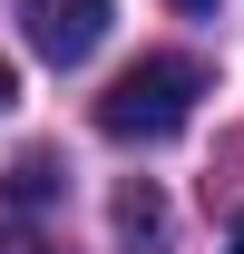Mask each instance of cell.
I'll return each instance as SVG.
<instances>
[{
  "label": "cell",
  "instance_id": "3",
  "mask_svg": "<svg viewBox=\"0 0 244 254\" xmlns=\"http://www.w3.org/2000/svg\"><path fill=\"white\" fill-rule=\"evenodd\" d=\"M118 245H127V254H156V245H166V195H156L147 176L118 186Z\"/></svg>",
  "mask_w": 244,
  "mask_h": 254
},
{
  "label": "cell",
  "instance_id": "8",
  "mask_svg": "<svg viewBox=\"0 0 244 254\" xmlns=\"http://www.w3.org/2000/svg\"><path fill=\"white\" fill-rule=\"evenodd\" d=\"M176 10H205V0H176Z\"/></svg>",
  "mask_w": 244,
  "mask_h": 254
},
{
  "label": "cell",
  "instance_id": "4",
  "mask_svg": "<svg viewBox=\"0 0 244 254\" xmlns=\"http://www.w3.org/2000/svg\"><path fill=\"white\" fill-rule=\"evenodd\" d=\"M0 195H10V205H49V195H68V166H59V147H30V157H10Z\"/></svg>",
  "mask_w": 244,
  "mask_h": 254
},
{
  "label": "cell",
  "instance_id": "1",
  "mask_svg": "<svg viewBox=\"0 0 244 254\" xmlns=\"http://www.w3.org/2000/svg\"><path fill=\"white\" fill-rule=\"evenodd\" d=\"M195 98H205V68L166 49V59H137L118 88L98 98V127H108L118 147H156V137H176V127L195 118Z\"/></svg>",
  "mask_w": 244,
  "mask_h": 254
},
{
  "label": "cell",
  "instance_id": "7",
  "mask_svg": "<svg viewBox=\"0 0 244 254\" xmlns=\"http://www.w3.org/2000/svg\"><path fill=\"white\" fill-rule=\"evenodd\" d=\"M235 254H244V215H235Z\"/></svg>",
  "mask_w": 244,
  "mask_h": 254
},
{
  "label": "cell",
  "instance_id": "5",
  "mask_svg": "<svg viewBox=\"0 0 244 254\" xmlns=\"http://www.w3.org/2000/svg\"><path fill=\"white\" fill-rule=\"evenodd\" d=\"M0 254H59V245H39L30 225H0Z\"/></svg>",
  "mask_w": 244,
  "mask_h": 254
},
{
  "label": "cell",
  "instance_id": "6",
  "mask_svg": "<svg viewBox=\"0 0 244 254\" xmlns=\"http://www.w3.org/2000/svg\"><path fill=\"white\" fill-rule=\"evenodd\" d=\"M10 98H20V78H10V59H0V108H10Z\"/></svg>",
  "mask_w": 244,
  "mask_h": 254
},
{
  "label": "cell",
  "instance_id": "2",
  "mask_svg": "<svg viewBox=\"0 0 244 254\" xmlns=\"http://www.w3.org/2000/svg\"><path fill=\"white\" fill-rule=\"evenodd\" d=\"M108 39V0H30V49L49 68H78Z\"/></svg>",
  "mask_w": 244,
  "mask_h": 254
}]
</instances>
